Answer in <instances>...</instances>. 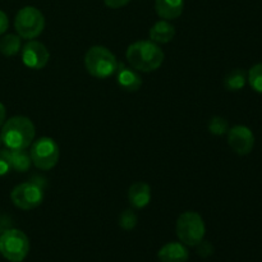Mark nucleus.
<instances>
[{
	"label": "nucleus",
	"instance_id": "obj_1",
	"mask_svg": "<svg viewBox=\"0 0 262 262\" xmlns=\"http://www.w3.org/2000/svg\"><path fill=\"white\" fill-rule=\"evenodd\" d=\"M125 58L133 69L150 73L160 68L165 59V54L158 43L150 40H141L128 46Z\"/></svg>",
	"mask_w": 262,
	"mask_h": 262
},
{
	"label": "nucleus",
	"instance_id": "obj_2",
	"mask_svg": "<svg viewBox=\"0 0 262 262\" xmlns=\"http://www.w3.org/2000/svg\"><path fill=\"white\" fill-rule=\"evenodd\" d=\"M0 136L8 150H27L35 141L36 129L30 118L15 115L5 120Z\"/></svg>",
	"mask_w": 262,
	"mask_h": 262
},
{
	"label": "nucleus",
	"instance_id": "obj_3",
	"mask_svg": "<svg viewBox=\"0 0 262 262\" xmlns=\"http://www.w3.org/2000/svg\"><path fill=\"white\" fill-rule=\"evenodd\" d=\"M117 58L107 48L101 45L92 46L84 55V67L92 77L105 79L118 71Z\"/></svg>",
	"mask_w": 262,
	"mask_h": 262
},
{
	"label": "nucleus",
	"instance_id": "obj_4",
	"mask_svg": "<svg viewBox=\"0 0 262 262\" xmlns=\"http://www.w3.org/2000/svg\"><path fill=\"white\" fill-rule=\"evenodd\" d=\"M178 239L188 247H196L206 234V225L201 215L196 211H186L179 215L176 224Z\"/></svg>",
	"mask_w": 262,
	"mask_h": 262
},
{
	"label": "nucleus",
	"instance_id": "obj_5",
	"mask_svg": "<svg viewBox=\"0 0 262 262\" xmlns=\"http://www.w3.org/2000/svg\"><path fill=\"white\" fill-rule=\"evenodd\" d=\"M30 252V239L19 229H7L0 235V253L9 262H22Z\"/></svg>",
	"mask_w": 262,
	"mask_h": 262
},
{
	"label": "nucleus",
	"instance_id": "obj_6",
	"mask_svg": "<svg viewBox=\"0 0 262 262\" xmlns=\"http://www.w3.org/2000/svg\"><path fill=\"white\" fill-rule=\"evenodd\" d=\"M14 28L20 38L35 40L45 28V17L37 8L25 7L15 15Z\"/></svg>",
	"mask_w": 262,
	"mask_h": 262
},
{
	"label": "nucleus",
	"instance_id": "obj_7",
	"mask_svg": "<svg viewBox=\"0 0 262 262\" xmlns=\"http://www.w3.org/2000/svg\"><path fill=\"white\" fill-rule=\"evenodd\" d=\"M30 156L32 164L40 170H50L58 164L60 150L51 137H41L33 141L30 146Z\"/></svg>",
	"mask_w": 262,
	"mask_h": 262
},
{
	"label": "nucleus",
	"instance_id": "obj_8",
	"mask_svg": "<svg viewBox=\"0 0 262 262\" xmlns=\"http://www.w3.org/2000/svg\"><path fill=\"white\" fill-rule=\"evenodd\" d=\"M10 200L13 205L20 210H33L40 206L43 201V189L40 184L36 182H25L14 188L10 192Z\"/></svg>",
	"mask_w": 262,
	"mask_h": 262
},
{
	"label": "nucleus",
	"instance_id": "obj_9",
	"mask_svg": "<svg viewBox=\"0 0 262 262\" xmlns=\"http://www.w3.org/2000/svg\"><path fill=\"white\" fill-rule=\"evenodd\" d=\"M50 60V53L42 42L30 40L22 48V61L27 68L40 71L48 66Z\"/></svg>",
	"mask_w": 262,
	"mask_h": 262
},
{
	"label": "nucleus",
	"instance_id": "obj_10",
	"mask_svg": "<svg viewBox=\"0 0 262 262\" xmlns=\"http://www.w3.org/2000/svg\"><path fill=\"white\" fill-rule=\"evenodd\" d=\"M228 145L238 155H248L255 147V135L246 125H234L228 130Z\"/></svg>",
	"mask_w": 262,
	"mask_h": 262
},
{
	"label": "nucleus",
	"instance_id": "obj_11",
	"mask_svg": "<svg viewBox=\"0 0 262 262\" xmlns=\"http://www.w3.org/2000/svg\"><path fill=\"white\" fill-rule=\"evenodd\" d=\"M158 258L160 262H187L189 251L182 242H170L159 250Z\"/></svg>",
	"mask_w": 262,
	"mask_h": 262
},
{
	"label": "nucleus",
	"instance_id": "obj_12",
	"mask_svg": "<svg viewBox=\"0 0 262 262\" xmlns=\"http://www.w3.org/2000/svg\"><path fill=\"white\" fill-rule=\"evenodd\" d=\"M128 201L133 209H145L151 201V187L145 182H136L128 189Z\"/></svg>",
	"mask_w": 262,
	"mask_h": 262
},
{
	"label": "nucleus",
	"instance_id": "obj_13",
	"mask_svg": "<svg viewBox=\"0 0 262 262\" xmlns=\"http://www.w3.org/2000/svg\"><path fill=\"white\" fill-rule=\"evenodd\" d=\"M117 73L118 84L123 90H125V91L135 92L137 90H140V87L142 86V78L138 74V72L136 69H133L132 67L128 68V67H124L123 64H120V66H118Z\"/></svg>",
	"mask_w": 262,
	"mask_h": 262
},
{
	"label": "nucleus",
	"instance_id": "obj_14",
	"mask_svg": "<svg viewBox=\"0 0 262 262\" xmlns=\"http://www.w3.org/2000/svg\"><path fill=\"white\" fill-rule=\"evenodd\" d=\"M155 9L163 19H177L183 13L184 0H155Z\"/></svg>",
	"mask_w": 262,
	"mask_h": 262
},
{
	"label": "nucleus",
	"instance_id": "obj_15",
	"mask_svg": "<svg viewBox=\"0 0 262 262\" xmlns=\"http://www.w3.org/2000/svg\"><path fill=\"white\" fill-rule=\"evenodd\" d=\"M174 36H176V27L169 20L165 19L156 22L148 31L150 41L158 43V45L170 42V41H173Z\"/></svg>",
	"mask_w": 262,
	"mask_h": 262
},
{
	"label": "nucleus",
	"instance_id": "obj_16",
	"mask_svg": "<svg viewBox=\"0 0 262 262\" xmlns=\"http://www.w3.org/2000/svg\"><path fill=\"white\" fill-rule=\"evenodd\" d=\"M247 83V72L242 68L230 71L224 78V87L228 91H241Z\"/></svg>",
	"mask_w": 262,
	"mask_h": 262
},
{
	"label": "nucleus",
	"instance_id": "obj_17",
	"mask_svg": "<svg viewBox=\"0 0 262 262\" xmlns=\"http://www.w3.org/2000/svg\"><path fill=\"white\" fill-rule=\"evenodd\" d=\"M10 154V165L12 169L19 173H25L32 165L30 151L27 150H9Z\"/></svg>",
	"mask_w": 262,
	"mask_h": 262
},
{
	"label": "nucleus",
	"instance_id": "obj_18",
	"mask_svg": "<svg viewBox=\"0 0 262 262\" xmlns=\"http://www.w3.org/2000/svg\"><path fill=\"white\" fill-rule=\"evenodd\" d=\"M22 50V41L18 35L8 33L0 38V53L4 56H14Z\"/></svg>",
	"mask_w": 262,
	"mask_h": 262
},
{
	"label": "nucleus",
	"instance_id": "obj_19",
	"mask_svg": "<svg viewBox=\"0 0 262 262\" xmlns=\"http://www.w3.org/2000/svg\"><path fill=\"white\" fill-rule=\"evenodd\" d=\"M247 82L253 91L262 94V63L255 64L248 71Z\"/></svg>",
	"mask_w": 262,
	"mask_h": 262
},
{
	"label": "nucleus",
	"instance_id": "obj_20",
	"mask_svg": "<svg viewBox=\"0 0 262 262\" xmlns=\"http://www.w3.org/2000/svg\"><path fill=\"white\" fill-rule=\"evenodd\" d=\"M209 130L214 136H223L229 130V124L223 117H212L209 122Z\"/></svg>",
	"mask_w": 262,
	"mask_h": 262
},
{
	"label": "nucleus",
	"instance_id": "obj_21",
	"mask_svg": "<svg viewBox=\"0 0 262 262\" xmlns=\"http://www.w3.org/2000/svg\"><path fill=\"white\" fill-rule=\"evenodd\" d=\"M119 225L124 230L135 229L137 225V215L135 214V211L129 209L123 211L119 216Z\"/></svg>",
	"mask_w": 262,
	"mask_h": 262
},
{
	"label": "nucleus",
	"instance_id": "obj_22",
	"mask_svg": "<svg viewBox=\"0 0 262 262\" xmlns=\"http://www.w3.org/2000/svg\"><path fill=\"white\" fill-rule=\"evenodd\" d=\"M12 170L10 165V154L8 148H0V177L7 176Z\"/></svg>",
	"mask_w": 262,
	"mask_h": 262
},
{
	"label": "nucleus",
	"instance_id": "obj_23",
	"mask_svg": "<svg viewBox=\"0 0 262 262\" xmlns=\"http://www.w3.org/2000/svg\"><path fill=\"white\" fill-rule=\"evenodd\" d=\"M196 247H197V253H199L200 257L202 258L210 257V256L214 253V246H212L210 242H206V241L200 242Z\"/></svg>",
	"mask_w": 262,
	"mask_h": 262
},
{
	"label": "nucleus",
	"instance_id": "obj_24",
	"mask_svg": "<svg viewBox=\"0 0 262 262\" xmlns=\"http://www.w3.org/2000/svg\"><path fill=\"white\" fill-rule=\"evenodd\" d=\"M129 2L130 0H104L105 5L110 9H119L129 4Z\"/></svg>",
	"mask_w": 262,
	"mask_h": 262
},
{
	"label": "nucleus",
	"instance_id": "obj_25",
	"mask_svg": "<svg viewBox=\"0 0 262 262\" xmlns=\"http://www.w3.org/2000/svg\"><path fill=\"white\" fill-rule=\"evenodd\" d=\"M8 27H9V19H8L7 14L0 9V35L7 32Z\"/></svg>",
	"mask_w": 262,
	"mask_h": 262
},
{
	"label": "nucleus",
	"instance_id": "obj_26",
	"mask_svg": "<svg viewBox=\"0 0 262 262\" xmlns=\"http://www.w3.org/2000/svg\"><path fill=\"white\" fill-rule=\"evenodd\" d=\"M5 118H7V110H5L4 105L0 102V128H2L3 124H4Z\"/></svg>",
	"mask_w": 262,
	"mask_h": 262
},
{
	"label": "nucleus",
	"instance_id": "obj_27",
	"mask_svg": "<svg viewBox=\"0 0 262 262\" xmlns=\"http://www.w3.org/2000/svg\"><path fill=\"white\" fill-rule=\"evenodd\" d=\"M3 146V140H2V136H0V148H2Z\"/></svg>",
	"mask_w": 262,
	"mask_h": 262
}]
</instances>
